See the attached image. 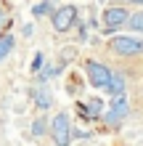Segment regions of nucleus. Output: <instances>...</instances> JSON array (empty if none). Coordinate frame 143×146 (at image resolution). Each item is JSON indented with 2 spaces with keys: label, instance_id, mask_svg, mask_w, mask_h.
<instances>
[{
  "label": "nucleus",
  "instance_id": "7ed1b4c3",
  "mask_svg": "<svg viewBox=\"0 0 143 146\" xmlns=\"http://www.w3.org/2000/svg\"><path fill=\"white\" fill-rule=\"evenodd\" d=\"M50 135H53L56 146H69V141H72V125H69V117H66L64 111L50 119Z\"/></svg>",
  "mask_w": 143,
  "mask_h": 146
},
{
  "label": "nucleus",
  "instance_id": "423d86ee",
  "mask_svg": "<svg viewBox=\"0 0 143 146\" xmlns=\"http://www.w3.org/2000/svg\"><path fill=\"white\" fill-rule=\"evenodd\" d=\"M127 111H130V104H127V96H117L114 101H111V106H109V111H106V122L109 125H117V122H122L125 117H127Z\"/></svg>",
  "mask_w": 143,
  "mask_h": 146
},
{
  "label": "nucleus",
  "instance_id": "f8f14e48",
  "mask_svg": "<svg viewBox=\"0 0 143 146\" xmlns=\"http://www.w3.org/2000/svg\"><path fill=\"white\" fill-rule=\"evenodd\" d=\"M48 11H50V13L56 11L53 3H35V5H32V13H35V16H45Z\"/></svg>",
  "mask_w": 143,
  "mask_h": 146
},
{
  "label": "nucleus",
  "instance_id": "20e7f679",
  "mask_svg": "<svg viewBox=\"0 0 143 146\" xmlns=\"http://www.w3.org/2000/svg\"><path fill=\"white\" fill-rule=\"evenodd\" d=\"M50 19H53V29L56 32H69L72 24L77 21V8L74 5H61V8H56V11L50 13Z\"/></svg>",
  "mask_w": 143,
  "mask_h": 146
},
{
  "label": "nucleus",
  "instance_id": "4468645a",
  "mask_svg": "<svg viewBox=\"0 0 143 146\" xmlns=\"http://www.w3.org/2000/svg\"><path fill=\"white\" fill-rule=\"evenodd\" d=\"M43 61H45V58H43V53H35V58H32V72H37L40 66H43Z\"/></svg>",
  "mask_w": 143,
  "mask_h": 146
},
{
  "label": "nucleus",
  "instance_id": "9b49d317",
  "mask_svg": "<svg viewBox=\"0 0 143 146\" xmlns=\"http://www.w3.org/2000/svg\"><path fill=\"white\" fill-rule=\"evenodd\" d=\"M35 104H37L40 109H48V106H50V93H48L45 88L35 90Z\"/></svg>",
  "mask_w": 143,
  "mask_h": 146
},
{
  "label": "nucleus",
  "instance_id": "ddd939ff",
  "mask_svg": "<svg viewBox=\"0 0 143 146\" xmlns=\"http://www.w3.org/2000/svg\"><path fill=\"white\" fill-rule=\"evenodd\" d=\"M45 119H35V122H32V133H35V135H43L45 133Z\"/></svg>",
  "mask_w": 143,
  "mask_h": 146
},
{
  "label": "nucleus",
  "instance_id": "2eb2a0df",
  "mask_svg": "<svg viewBox=\"0 0 143 146\" xmlns=\"http://www.w3.org/2000/svg\"><path fill=\"white\" fill-rule=\"evenodd\" d=\"M5 19H8V16H5V8L0 5V29H3V24H5Z\"/></svg>",
  "mask_w": 143,
  "mask_h": 146
},
{
  "label": "nucleus",
  "instance_id": "6e6552de",
  "mask_svg": "<svg viewBox=\"0 0 143 146\" xmlns=\"http://www.w3.org/2000/svg\"><path fill=\"white\" fill-rule=\"evenodd\" d=\"M106 93H111L114 98H117V96H125V77H122L119 72H114L111 85H109V90H106Z\"/></svg>",
  "mask_w": 143,
  "mask_h": 146
},
{
  "label": "nucleus",
  "instance_id": "1a4fd4ad",
  "mask_svg": "<svg viewBox=\"0 0 143 146\" xmlns=\"http://www.w3.org/2000/svg\"><path fill=\"white\" fill-rule=\"evenodd\" d=\"M130 29L132 32H138V35H143V11H135V13H130Z\"/></svg>",
  "mask_w": 143,
  "mask_h": 146
},
{
  "label": "nucleus",
  "instance_id": "0eeeda50",
  "mask_svg": "<svg viewBox=\"0 0 143 146\" xmlns=\"http://www.w3.org/2000/svg\"><path fill=\"white\" fill-rule=\"evenodd\" d=\"M101 109H103V104H101V98H93L90 104H77V111L82 117H88V119H96L101 114Z\"/></svg>",
  "mask_w": 143,
  "mask_h": 146
},
{
  "label": "nucleus",
  "instance_id": "f257e3e1",
  "mask_svg": "<svg viewBox=\"0 0 143 146\" xmlns=\"http://www.w3.org/2000/svg\"><path fill=\"white\" fill-rule=\"evenodd\" d=\"M85 74H88V82L93 88H101V90H109L111 77H114V72L101 61H85Z\"/></svg>",
  "mask_w": 143,
  "mask_h": 146
},
{
  "label": "nucleus",
  "instance_id": "9d476101",
  "mask_svg": "<svg viewBox=\"0 0 143 146\" xmlns=\"http://www.w3.org/2000/svg\"><path fill=\"white\" fill-rule=\"evenodd\" d=\"M11 48H13V35H0V61L11 53Z\"/></svg>",
  "mask_w": 143,
  "mask_h": 146
},
{
  "label": "nucleus",
  "instance_id": "39448f33",
  "mask_svg": "<svg viewBox=\"0 0 143 146\" xmlns=\"http://www.w3.org/2000/svg\"><path fill=\"white\" fill-rule=\"evenodd\" d=\"M127 21H130V13H127V8H122V5H111V8H106V11H103V24H106V32L119 29L122 24H127Z\"/></svg>",
  "mask_w": 143,
  "mask_h": 146
},
{
  "label": "nucleus",
  "instance_id": "f03ea898",
  "mask_svg": "<svg viewBox=\"0 0 143 146\" xmlns=\"http://www.w3.org/2000/svg\"><path fill=\"white\" fill-rule=\"evenodd\" d=\"M109 48L117 56H140L143 53V40L132 37V35H117V37L109 40Z\"/></svg>",
  "mask_w": 143,
  "mask_h": 146
}]
</instances>
